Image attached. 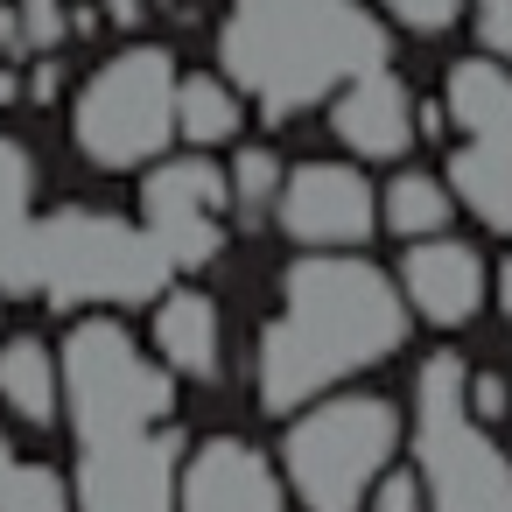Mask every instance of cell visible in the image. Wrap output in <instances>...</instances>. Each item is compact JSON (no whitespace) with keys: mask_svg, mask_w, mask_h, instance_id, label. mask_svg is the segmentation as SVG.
Returning a JSON list of instances; mask_svg holds the SVG:
<instances>
[{"mask_svg":"<svg viewBox=\"0 0 512 512\" xmlns=\"http://www.w3.org/2000/svg\"><path fill=\"white\" fill-rule=\"evenodd\" d=\"M337 134L358 148V155H400L407 134H414V113H407V85L393 71H372L358 85L337 92Z\"/></svg>","mask_w":512,"mask_h":512,"instance_id":"4fadbf2b","label":"cell"},{"mask_svg":"<svg viewBox=\"0 0 512 512\" xmlns=\"http://www.w3.org/2000/svg\"><path fill=\"white\" fill-rule=\"evenodd\" d=\"M0 512H71V491L43 463H15L8 484H0Z\"/></svg>","mask_w":512,"mask_h":512,"instance_id":"44dd1931","label":"cell"},{"mask_svg":"<svg viewBox=\"0 0 512 512\" xmlns=\"http://www.w3.org/2000/svg\"><path fill=\"white\" fill-rule=\"evenodd\" d=\"M386 15L407 22V29H421V36H435V29H449L463 15V0H386Z\"/></svg>","mask_w":512,"mask_h":512,"instance_id":"603a6c76","label":"cell"},{"mask_svg":"<svg viewBox=\"0 0 512 512\" xmlns=\"http://www.w3.org/2000/svg\"><path fill=\"white\" fill-rule=\"evenodd\" d=\"M218 57L260 113L288 120L372 71H386V29L358 0H232Z\"/></svg>","mask_w":512,"mask_h":512,"instance_id":"7a4b0ae2","label":"cell"},{"mask_svg":"<svg viewBox=\"0 0 512 512\" xmlns=\"http://www.w3.org/2000/svg\"><path fill=\"white\" fill-rule=\"evenodd\" d=\"M498 302H505V316H512V260L498 267Z\"/></svg>","mask_w":512,"mask_h":512,"instance_id":"484cf974","label":"cell"},{"mask_svg":"<svg viewBox=\"0 0 512 512\" xmlns=\"http://www.w3.org/2000/svg\"><path fill=\"white\" fill-rule=\"evenodd\" d=\"M57 393H71V421L85 442L155 435V428H169V407H176L169 372L148 365L120 323H78L71 330Z\"/></svg>","mask_w":512,"mask_h":512,"instance_id":"5b68a950","label":"cell"},{"mask_svg":"<svg viewBox=\"0 0 512 512\" xmlns=\"http://www.w3.org/2000/svg\"><path fill=\"white\" fill-rule=\"evenodd\" d=\"M393 442H400V414L372 393H351L288 428V477L309 512H358L386 477Z\"/></svg>","mask_w":512,"mask_h":512,"instance_id":"8992f818","label":"cell"},{"mask_svg":"<svg viewBox=\"0 0 512 512\" xmlns=\"http://www.w3.org/2000/svg\"><path fill=\"white\" fill-rule=\"evenodd\" d=\"M407 337L393 281L365 260H302L288 267V302L260 337V400L274 414L316 400L330 379L379 365Z\"/></svg>","mask_w":512,"mask_h":512,"instance_id":"6da1fadb","label":"cell"},{"mask_svg":"<svg viewBox=\"0 0 512 512\" xmlns=\"http://www.w3.org/2000/svg\"><path fill=\"white\" fill-rule=\"evenodd\" d=\"M29 239H36V162L0 141V288L29 295Z\"/></svg>","mask_w":512,"mask_h":512,"instance_id":"5bb4252c","label":"cell"},{"mask_svg":"<svg viewBox=\"0 0 512 512\" xmlns=\"http://www.w3.org/2000/svg\"><path fill=\"white\" fill-rule=\"evenodd\" d=\"M407 295L428 323H470L484 302V267L456 239H421L407 253Z\"/></svg>","mask_w":512,"mask_h":512,"instance_id":"7c38bea8","label":"cell"},{"mask_svg":"<svg viewBox=\"0 0 512 512\" xmlns=\"http://www.w3.org/2000/svg\"><path fill=\"white\" fill-rule=\"evenodd\" d=\"M176 127L190 141H232L239 134V92L218 78H183L176 85Z\"/></svg>","mask_w":512,"mask_h":512,"instance_id":"d6986e66","label":"cell"},{"mask_svg":"<svg viewBox=\"0 0 512 512\" xmlns=\"http://www.w3.org/2000/svg\"><path fill=\"white\" fill-rule=\"evenodd\" d=\"M218 204H225V176L197 155L183 162H162L141 190V211H148V239L162 246L169 267H204L218 253Z\"/></svg>","mask_w":512,"mask_h":512,"instance_id":"9c48e42d","label":"cell"},{"mask_svg":"<svg viewBox=\"0 0 512 512\" xmlns=\"http://www.w3.org/2000/svg\"><path fill=\"white\" fill-rule=\"evenodd\" d=\"M78 505L85 512H176V435L155 428V435L85 442Z\"/></svg>","mask_w":512,"mask_h":512,"instance_id":"ba28073f","label":"cell"},{"mask_svg":"<svg viewBox=\"0 0 512 512\" xmlns=\"http://www.w3.org/2000/svg\"><path fill=\"white\" fill-rule=\"evenodd\" d=\"M281 225L309 246H358L379 225L372 183L344 162H309L281 183Z\"/></svg>","mask_w":512,"mask_h":512,"instance_id":"30bf717a","label":"cell"},{"mask_svg":"<svg viewBox=\"0 0 512 512\" xmlns=\"http://www.w3.org/2000/svg\"><path fill=\"white\" fill-rule=\"evenodd\" d=\"M386 225H393L400 239H435V232L449 225V197H442L428 176H400V183L386 190Z\"/></svg>","mask_w":512,"mask_h":512,"instance_id":"ffe728a7","label":"cell"},{"mask_svg":"<svg viewBox=\"0 0 512 512\" xmlns=\"http://www.w3.org/2000/svg\"><path fill=\"white\" fill-rule=\"evenodd\" d=\"M155 344H162L169 372H183V379H211V372H218V309H211V295H197V288L162 295Z\"/></svg>","mask_w":512,"mask_h":512,"instance_id":"9a60e30c","label":"cell"},{"mask_svg":"<svg viewBox=\"0 0 512 512\" xmlns=\"http://www.w3.org/2000/svg\"><path fill=\"white\" fill-rule=\"evenodd\" d=\"M176 505L183 512H281V484L260 463V449H246L232 435H211V442H197Z\"/></svg>","mask_w":512,"mask_h":512,"instance_id":"8fae6325","label":"cell"},{"mask_svg":"<svg viewBox=\"0 0 512 512\" xmlns=\"http://www.w3.org/2000/svg\"><path fill=\"white\" fill-rule=\"evenodd\" d=\"M0 400H8L29 428H50L57 421V365H50V351L43 344H8V351H0Z\"/></svg>","mask_w":512,"mask_h":512,"instance_id":"ac0fdd59","label":"cell"},{"mask_svg":"<svg viewBox=\"0 0 512 512\" xmlns=\"http://www.w3.org/2000/svg\"><path fill=\"white\" fill-rule=\"evenodd\" d=\"M414 449L428 512H512V463L463 407V358L435 351L414 386Z\"/></svg>","mask_w":512,"mask_h":512,"instance_id":"277c9868","label":"cell"},{"mask_svg":"<svg viewBox=\"0 0 512 512\" xmlns=\"http://www.w3.org/2000/svg\"><path fill=\"white\" fill-rule=\"evenodd\" d=\"M449 113H456V127H463L470 141L512 148V78H505L498 64H484V57L456 64V71H449Z\"/></svg>","mask_w":512,"mask_h":512,"instance_id":"2e32d148","label":"cell"},{"mask_svg":"<svg viewBox=\"0 0 512 512\" xmlns=\"http://www.w3.org/2000/svg\"><path fill=\"white\" fill-rule=\"evenodd\" d=\"M505 407H512V400H505Z\"/></svg>","mask_w":512,"mask_h":512,"instance_id":"83f0119b","label":"cell"},{"mask_svg":"<svg viewBox=\"0 0 512 512\" xmlns=\"http://www.w3.org/2000/svg\"><path fill=\"white\" fill-rule=\"evenodd\" d=\"M8 470H15V456H8V442H0V484H8Z\"/></svg>","mask_w":512,"mask_h":512,"instance_id":"4316f807","label":"cell"},{"mask_svg":"<svg viewBox=\"0 0 512 512\" xmlns=\"http://www.w3.org/2000/svg\"><path fill=\"white\" fill-rule=\"evenodd\" d=\"M372 498H379L372 512H421V484H414L407 470H393V477H379V484H372Z\"/></svg>","mask_w":512,"mask_h":512,"instance_id":"cb8c5ba5","label":"cell"},{"mask_svg":"<svg viewBox=\"0 0 512 512\" xmlns=\"http://www.w3.org/2000/svg\"><path fill=\"white\" fill-rule=\"evenodd\" d=\"M449 176H456L463 204H470L491 232H512V148H498V141H470V148H456Z\"/></svg>","mask_w":512,"mask_h":512,"instance_id":"e0dca14e","label":"cell"},{"mask_svg":"<svg viewBox=\"0 0 512 512\" xmlns=\"http://www.w3.org/2000/svg\"><path fill=\"white\" fill-rule=\"evenodd\" d=\"M477 22H484V43L512 57V0H477Z\"/></svg>","mask_w":512,"mask_h":512,"instance_id":"d4e9b609","label":"cell"},{"mask_svg":"<svg viewBox=\"0 0 512 512\" xmlns=\"http://www.w3.org/2000/svg\"><path fill=\"white\" fill-rule=\"evenodd\" d=\"M169 134H176V64L155 43L120 50L78 92V148L99 169H134V162L162 155Z\"/></svg>","mask_w":512,"mask_h":512,"instance_id":"52a82bcc","label":"cell"},{"mask_svg":"<svg viewBox=\"0 0 512 512\" xmlns=\"http://www.w3.org/2000/svg\"><path fill=\"white\" fill-rule=\"evenodd\" d=\"M169 260L148 232H134L113 211H57L36 218L29 239V295L71 309V302H155L169 288Z\"/></svg>","mask_w":512,"mask_h":512,"instance_id":"3957f363","label":"cell"},{"mask_svg":"<svg viewBox=\"0 0 512 512\" xmlns=\"http://www.w3.org/2000/svg\"><path fill=\"white\" fill-rule=\"evenodd\" d=\"M274 183H281L274 155H267V148H246V155H239V176H232L225 190H239V204H267V197H274Z\"/></svg>","mask_w":512,"mask_h":512,"instance_id":"7402d4cb","label":"cell"}]
</instances>
